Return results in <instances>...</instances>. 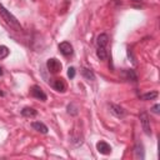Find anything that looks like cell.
<instances>
[{
  "mask_svg": "<svg viewBox=\"0 0 160 160\" xmlns=\"http://www.w3.org/2000/svg\"><path fill=\"white\" fill-rule=\"evenodd\" d=\"M0 15H1L2 20H5V22H6L8 25H10V28H12V29L16 30V31H20V30H21V25H20L19 20H18L9 10H6L2 4H0Z\"/></svg>",
  "mask_w": 160,
  "mask_h": 160,
  "instance_id": "obj_1",
  "label": "cell"
},
{
  "mask_svg": "<svg viewBox=\"0 0 160 160\" xmlns=\"http://www.w3.org/2000/svg\"><path fill=\"white\" fill-rule=\"evenodd\" d=\"M139 119H140V124H141V128L144 130V132L150 136L151 135V125H150V118H149V114L146 111H141L139 114Z\"/></svg>",
  "mask_w": 160,
  "mask_h": 160,
  "instance_id": "obj_2",
  "label": "cell"
},
{
  "mask_svg": "<svg viewBox=\"0 0 160 160\" xmlns=\"http://www.w3.org/2000/svg\"><path fill=\"white\" fill-rule=\"evenodd\" d=\"M46 68H48V71L50 74H58V72L61 71V62L58 59L51 58V59H48Z\"/></svg>",
  "mask_w": 160,
  "mask_h": 160,
  "instance_id": "obj_3",
  "label": "cell"
},
{
  "mask_svg": "<svg viewBox=\"0 0 160 160\" xmlns=\"http://www.w3.org/2000/svg\"><path fill=\"white\" fill-rule=\"evenodd\" d=\"M109 110H110V112L115 116V118H118V119H122V118H125V115H126V110L122 108V106H120V105H118V104H109Z\"/></svg>",
  "mask_w": 160,
  "mask_h": 160,
  "instance_id": "obj_4",
  "label": "cell"
},
{
  "mask_svg": "<svg viewBox=\"0 0 160 160\" xmlns=\"http://www.w3.org/2000/svg\"><path fill=\"white\" fill-rule=\"evenodd\" d=\"M30 94H31L32 98H35L38 100H41V101H46V99H48L46 94L44 92V90L39 85H32L31 89H30Z\"/></svg>",
  "mask_w": 160,
  "mask_h": 160,
  "instance_id": "obj_5",
  "label": "cell"
},
{
  "mask_svg": "<svg viewBox=\"0 0 160 160\" xmlns=\"http://www.w3.org/2000/svg\"><path fill=\"white\" fill-rule=\"evenodd\" d=\"M59 51H60L64 56H70V55H72V52H74L72 45H71L70 42H68V41H62V42L59 44Z\"/></svg>",
  "mask_w": 160,
  "mask_h": 160,
  "instance_id": "obj_6",
  "label": "cell"
},
{
  "mask_svg": "<svg viewBox=\"0 0 160 160\" xmlns=\"http://www.w3.org/2000/svg\"><path fill=\"white\" fill-rule=\"evenodd\" d=\"M70 141H71V144H72L74 146H80V145H82V142H84V136H82L81 131L79 132V131L74 130L72 134H71V136H70Z\"/></svg>",
  "mask_w": 160,
  "mask_h": 160,
  "instance_id": "obj_7",
  "label": "cell"
},
{
  "mask_svg": "<svg viewBox=\"0 0 160 160\" xmlns=\"http://www.w3.org/2000/svg\"><path fill=\"white\" fill-rule=\"evenodd\" d=\"M51 86H52L56 91H59V92H65V91H66V84H65L64 79H61V78L54 79V81L51 82Z\"/></svg>",
  "mask_w": 160,
  "mask_h": 160,
  "instance_id": "obj_8",
  "label": "cell"
},
{
  "mask_svg": "<svg viewBox=\"0 0 160 160\" xmlns=\"http://www.w3.org/2000/svg\"><path fill=\"white\" fill-rule=\"evenodd\" d=\"M96 150L102 155H109L111 152V146L106 141H98L96 142Z\"/></svg>",
  "mask_w": 160,
  "mask_h": 160,
  "instance_id": "obj_9",
  "label": "cell"
},
{
  "mask_svg": "<svg viewBox=\"0 0 160 160\" xmlns=\"http://www.w3.org/2000/svg\"><path fill=\"white\" fill-rule=\"evenodd\" d=\"M134 152H135V158H136V159L144 160V158H145V151H144V145H142L140 141H136V142H135Z\"/></svg>",
  "mask_w": 160,
  "mask_h": 160,
  "instance_id": "obj_10",
  "label": "cell"
},
{
  "mask_svg": "<svg viewBox=\"0 0 160 160\" xmlns=\"http://www.w3.org/2000/svg\"><path fill=\"white\" fill-rule=\"evenodd\" d=\"M109 44V35L102 32L100 35H98L96 38V48H108Z\"/></svg>",
  "mask_w": 160,
  "mask_h": 160,
  "instance_id": "obj_11",
  "label": "cell"
},
{
  "mask_svg": "<svg viewBox=\"0 0 160 160\" xmlns=\"http://www.w3.org/2000/svg\"><path fill=\"white\" fill-rule=\"evenodd\" d=\"M31 128L34 130H36L38 132H40V134H48V131H49L48 126L41 121H32L31 122Z\"/></svg>",
  "mask_w": 160,
  "mask_h": 160,
  "instance_id": "obj_12",
  "label": "cell"
},
{
  "mask_svg": "<svg viewBox=\"0 0 160 160\" xmlns=\"http://www.w3.org/2000/svg\"><path fill=\"white\" fill-rule=\"evenodd\" d=\"M81 75H82L84 79L88 80V81H94V80H95V74H94V71H92L91 69H89V68L82 66V68H81Z\"/></svg>",
  "mask_w": 160,
  "mask_h": 160,
  "instance_id": "obj_13",
  "label": "cell"
},
{
  "mask_svg": "<svg viewBox=\"0 0 160 160\" xmlns=\"http://www.w3.org/2000/svg\"><path fill=\"white\" fill-rule=\"evenodd\" d=\"M122 74H124V76H125L126 80H129V81H134V82L138 81V75H136V72H135L134 69H124Z\"/></svg>",
  "mask_w": 160,
  "mask_h": 160,
  "instance_id": "obj_14",
  "label": "cell"
},
{
  "mask_svg": "<svg viewBox=\"0 0 160 160\" xmlns=\"http://www.w3.org/2000/svg\"><path fill=\"white\" fill-rule=\"evenodd\" d=\"M21 115L25 116V118H35L38 115V111L34 109V108H30V106H26L21 110Z\"/></svg>",
  "mask_w": 160,
  "mask_h": 160,
  "instance_id": "obj_15",
  "label": "cell"
},
{
  "mask_svg": "<svg viewBox=\"0 0 160 160\" xmlns=\"http://www.w3.org/2000/svg\"><path fill=\"white\" fill-rule=\"evenodd\" d=\"M139 98H140L141 100H144V101L154 100V99H156V98H158V91H149V92H145V94L140 95Z\"/></svg>",
  "mask_w": 160,
  "mask_h": 160,
  "instance_id": "obj_16",
  "label": "cell"
},
{
  "mask_svg": "<svg viewBox=\"0 0 160 160\" xmlns=\"http://www.w3.org/2000/svg\"><path fill=\"white\" fill-rule=\"evenodd\" d=\"M66 110H68V114H70L71 116H76L79 114V109L78 106L74 104V102H70L68 106H66Z\"/></svg>",
  "mask_w": 160,
  "mask_h": 160,
  "instance_id": "obj_17",
  "label": "cell"
},
{
  "mask_svg": "<svg viewBox=\"0 0 160 160\" xmlns=\"http://www.w3.org/2000/svg\"><path fill=\"white\" fill-rule=\"evenodd\" d=\"M9 54H10L9 48H8V46H5V45H0V60H2V59H5V58H8V56H9Z\"/></svg>",
  "mask_w": 160,
  "mask_h": 160,
  "instance_id": "obj_18",
  "label": "cell"
},
{
  "mask_svg": "<svg viewBox=\"0 0 160 160\" xmlns=\"http://www.w3.org/2000/svg\"><path fill=\"white\" fill-rule=\"evenodd\" d=\"M75 74H76V70H75V68L70 66V68L68 69V76H69L70 79H74V78H75Z\"/></svg>",
  "mask_w": 160,
  "mask_h": 160,
  "instance_id": "obj_19",
  "label": "cell"
},
{
  "mask_svg": "<svg viewBox=\"0 0 160 160\" xmlns=\"http://www.w3.org/2000/svg\"><path fill=\"white\" fill-rule=\"evenodd\" d=\"M159 109H160V105H159V104H155L150 110H151V112H154V114H156V115H158V114L160 112V110H159Z\"/></svg>",
  "mask_w": 160,
  "mask_h": 160,
  "instance_id": "obj_20",
  "label": "cell"
},
{
  "mask_svg": "<svg viewBox=\"0 0 160 160\" xmlns=\"http://www.w3.org/2000/svg\"><path fill=\"white\" fill-rule=\"evenodd\" d=\"M0 96H5V92H4L1 89H0Z\"/></svg>",
  "mask_w": 160,
  "mask_h": 160,
  "instance_id": "obj_21",
  "label": "cell"
},
{
  "mask_svg": "<svg viewBox=\"0 0 160 160\" xmlns=\"http://www.w3.org/2000/svg\"><path fill=\"white\" fill-rule=\"evenodd\" d=\"M2 74H4V71H2V68L0 66V76H2Z\"/></svg>",
  "mask_w": 160,
  "mask_h": 160,
  "instance_id": "obj_22",
  "label": "cell"
},
{
  "mask_svg": "<svg viewBox=\"0 0 160 160\" xmlns=\"http://www.w3.org/2000/svg\"><path fill=\"white\" fill-rule=\"evenodd\" d=\"M132 1H134V2H141L142 0H132Z\"/></svg>",
  "mask_w": 160,
  "mask_h": 160,
  "instance_id": "obj_23",
  "label": "cell"
}]
</instances>
